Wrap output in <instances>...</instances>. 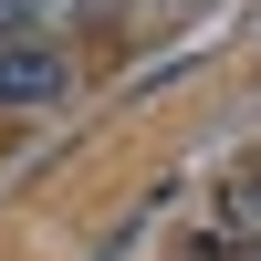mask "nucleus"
I'll return each mask as SVG.
<instances>
[{
    "label": "nucleus",
    "instance_id": "obj_1",
    "mask_svg": "<svg viewBox=\"0 0 261 261\" xmlns=\"http://www.w3.org/2000/svg\"><path fill=\"white\" fill-rule=\"evenodd\" d=\"M63 94H73V63H63V42H42V32L0 42V115H42V105H63Z\"/></svg>",
    "mask_w": 261,
    "mask_h": 261
},
{
    "label": "nucleus",
    "instance_id": "obj_2",
    "mask_svg": "<svg viewBox=\"0 0 261 261\" xmlns=\"http://www.w3.org/2000/svg\"><path fill=\"white\" fill-rule=\"evenodd\" d=\"M21 11V32H53V21H94V11H115V0H11Z\"/></svg>",
    "mask_w": 261,
    "mask_h": 261
},
{
    "label": "nucleus",
    "instance_id": "obj_3",
    "mask_svg": "<svg viewBox=\"0 0 261 261\" xmlns=\"http://www.w3.org/2000/svg\"><path fill=\"white\" fill-rule=\"evenodd\" d=\"M0 42H21V11H11V0H0Z\"/></svg>",
    "mask_w": 261,
    "mask_h": 261
},
{
    "label": "nucleus",
    "instance_id": "obj_4",
    "mask_svg": "<svg viewBox=\"0 0 261 261\" xmlns=\"http://www.w3.org/2000/svg\"><path fill=\"white\" fill-rule=\"evenodd\" d=\"M241 188H251V199H261V167H251V178H241Z\"/></svg>",
    "mask_w": 261,
    "mask_h": 261
},
{
    "label": "nucleus",
    "instance_id": "obj_5",
    "mask_svg": "<svg viewBox=\"0 0 261 261\" xmlns=\"http://www.w3.org/2000/svg\"><path fill=\"white\" fill-rule=\"evenodd\" d=\"M241 261H261V241H241Z\"/></svg>",
    "mask_w": 261,
    "mask_h": 261
}]
</instances>
